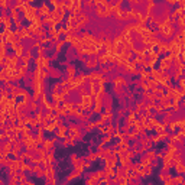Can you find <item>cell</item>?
Segmentation results:
<instances>
[{
  "mask_svg": "<svg viewBox=\"0 0 185 185\" xmlns=\"http://www.w3.org/2000/svg\"><path fill=\"white\" fill-rule=\"evenodd\" d=\"M172 62H174V60H172L171 57L168 55V57H165V58H162V60L159 61V70H162V71H169L172 67Z\"/></svg>",
  "mask_w": 185,
  "mask_h": 185,
  "instance_id": "1",
  "label": "cell"
},
{
  "mask_svg": "<svg viewBox=\"0 0 185 185\" xmlns=\"http://www.w3.org/2000/svg\"><path fill=\"white\" fill-rule=\"evenodd\" d=\"M51 12H52V9H51V6H49V3H42V5L38 7V15L42 16V18L51 16Z\"/></svg>",
  "mask_w": 185,
  "mask_h": 185,
  "instance_id": "2",
  "label": "cell"
},
{
  "mask_svg": "<svg viewBox=\"0 0 185 185\" xmlns=\"http://www.w3.org/2000/svg\"><path fill=\"white\" fill-rule=\"evenodd\" d=\"M84 65H86L87 70H94L96 67L99 65V57H97V55H90Z\"/></svg>",
  "mask_w": 185,
  "mask_h": 185,
  "instance_id": "3",
  "label": "cell"
},
{
  "mask_svg": "<svg viewBox=\"0 0 185 185\" xmlns=\"http://www.w3.org/2000/svg\"><path fill=\"white\" fill-rule=\"evenodd\" d=\"M164 74H165V71H162L159 68H152V78H155L156 81H161L164 78Z\"/></svg>",
  "mask_w": 185,
  "mask_h": 185,
  "instance_id": "4",
  "label": "cell"
},
{
  "mask_svg": "<svg viewBox=\"0 0 185 185\" xmlns=\"http://www.w3.org/2000/svg\"><path fill=\"white\" fill-rule=\"evenodd\" d=\"M96 15H97V18L100 19H106V7L104 6H96Z\"/></svg>",
  "mask_w": 185,
  "mask_h": 185,
  "instance_id": "5",
  "label": "cell"
},
{
  "mask_svg": "<svg viewBox=\"0 0 185 185\" xmlns=\"http://www.w3.org/2000/svg\"><path fill=\"white\" fill-rule=\"evenodd\" d=\"M65 71H67V74H68V77H75V75H77V68H75L73 64H67Z\"/></svg>",
  "mask_w": 185,
  "mask_h": 185,
  "instance_id": "6",
  "label": "cell"
},
{
  "mask_svg": "<svg viewBox=\"0 0 185 185\" xmlns=\"http://www.w3.org/2000/svg\"><path fill=\"white\" fill-rule=\"evenodd\" d=\"M48 71H49V77H52V78H60L61 77V71L55 70V68H48Z\"/></svg>",
  "mask_w": 185,
  "mask_h": 185,
  "instance_id": "7",
  "label": "cell"
},
{
  "mask_svg": "<svg viewBox=\"0 0 185 185\" xmlns=\"http://www.w3.org/2000/svg\"><path fill=\"white\" fill-rule=\"evenodd\" d=\"M87 184H90V185H91V184H100V179L97 178L94 174H91V175L87 178Z\"/></svg>",
  "mask_w": 185,
  "mask_h": 185,
  "instance_id": "8",
  "label": "cell"
},
{
  "mask_svg": "<svg viewBox=\"0 0 185 185\" xmlns=\"http://www.w3.org/2000/svg\"><path fill=\"white\" fill-rule=\"evenodd\" d=\"M86 158L88 159V161H91V162H96V161H97V159H99L100 156H99V153H97V152H90V153H88V155L86 156Z\"/></svg>",
  "mask_w": 185,
  "mask_h": 185,
  "instance_id": "9",
  "label": "cell"
},
{
  "mask_svg": "<svg viewBox=\"0 0 185 185\" xmlns=\"http://www.w3.org/2000/svg\"><path fill=\"white\" fill-rule=\"evenodd\" d=\"M99 64L100 65H106V64H109V60H107L106 54H103V55H100L99 57Z\"/></svg>",
  "mask_w": 185,
  "mask_h": 185,
  "instance_id": "10",
  "label": "cell"
},
{
  "mask_svg": "<svg viewBox=\"0 0 185 185\" xmlns=\"http://www.w3.org/2000/svg\"><path fill=\"white\" fill-rule=\"evenodd\" d=\"M81 175H83V174H80L78 171H75V169H74V172L68 177V178H67V181H74L75 178H78V177H81Z\"/></svg>",
  "mask_w": 185,
  "mask_h": 185,
  "instance_id": "11",
  "label": "cell"
},
{
  "mask_svg": "<svg viewBox=\"0 0 185 185\" xmlns=\"http://www.w3.org/2000/svg\"><path fill=\"white\" fill-rule=\"evenodd\" d=\"M112 139H113V136L112 135H104V136H103V139H101V140H103V142H104V143H110V142H112Z\"/></svg>",
  "mask_w": 185,
  "mask_h": 185,
  "instance_id": "12",
  "label": "cell"
},
{
  "mask_svg": "<svg viewBox=\"0 0 185 185\" xmlns=\"http://www.w3.org/2000/svg\"><path fill=\"white\" fill-rule=\"evenodd\" d=\"M182 177H184V175L179 174V177H175V178H174V182H175V184H184V178H182Z\"/></svg>",
  "mask_w": 185,
  "mask_h": 185,
  "instance_id": "13",
  "label": "cell"
},
{
  "mask_svg": "<svg viewBox=\"0 0 185 185\" xmlns=\"http://www.w3.org/2000/svg\"><path fill=\"white\" fill-rule=\"evenodd\" d=\"M178 3V0H166V5H169V6H175Z\"/></svg>",
  "mask_w": 185,
  "mask_h": 185,
  "instance_id": "14",
  "label": "cell"
},
{
  "mask_svg": "<svg viewBox=\"0 0 185 185\" xmlns=\"http://www.w3.org/2000/svg\"><path fill=\"white\" fill-rule=\"evenodd\" d=\"M26 2H28V3H31V5H32V3L35 2V0H26Z\"/></svg>",
  "mask_w": 185,
  "mask_h": 185,
  "instance_id": "15",
  "label": "cell"
}]
</instances>
